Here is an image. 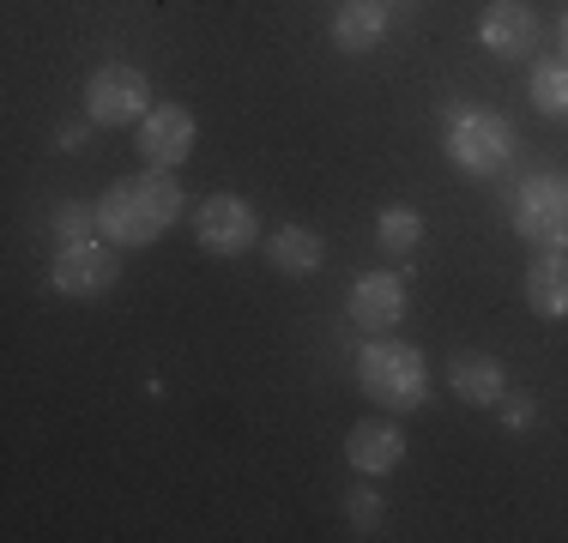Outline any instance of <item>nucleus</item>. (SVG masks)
Here are the masks:
<instances>
[{
  "label": "nucleus",
  "mask_w": 568,
  "mask_h": 543,
  "mask_svg": "<svg viewBox=\"0 0 568 543\" xmlns=\"http://www.w3.org/2000/svg\"><path fill=\"white\" fill-rule=\"evenodd\" d=\"M508 224L532 248H568V170H532L514 182Z\"/></svg>",
  "instance_id": "nucleus-4"
},
{
  "label": "nucleus",
  "mask_w": 568,
  "mask_h": 543,
  "mask_svg": "<svg viewBox=\"0 0 568 543\" xmlns=\"http://www.w3.org/2000/svg\"><path fill=\"white\" fill-rule=\"evenodd\" d=\"M261 254H266V266H273L278 278H315L321 260H327V242H321L308 224H278L273 236L261 242Z\"/></svg>",
  "instance_id": "nucleus-15"
},
{
  "label": "nucleus",
  "mask_w": 568,
  "mask_h": 543,
  "mask_svg": "<svg viewBox=\"0 0 568 543\" xmlns=\"http://www.w3.org/2000/svg\"><path fill=\"white\" fill-rule=\"evenodd\" d=\"M448 392L459 404H471V411H496L508 392V369L503 357H490V350H459L448 362Z\"/></svg>",
  "instance_id": "nucleus-13"
},
{
  "label": "nucleus",
  "mask_w": 568,
  "mask_h": 543,
  "mask_svg": "<svg viewBox=\"0 0 568 543\" xmlns=\"http://www.w3.org/2000/svg\"><path fill=\"white\" fill-rule=\"evenodd\" d=\"M442 152L459 175H471V182H490V175H503L514 152H520V133H514V121L503 109H484V103H448L442 109Z\"/></svg>",
  "instance_id": "nucleus-2"
},
{
  "label": "nucleus",
  "mask_w": 568,
  "mask_h": 543,
  "mask_svg": "<svg viewBox=\"0 0 568 543\" xmlns=\"http://www.w3.org/2000/svg\"><path fill=\"white\" fill-rule=\"evenodd\" d=\"M115 278H121V248L110 236L55 248V260H49V284H55V296H67V303H98V296L115 290Z\"/></svg>",
  "instance_id": "nucleus-6"
},
{
  "label": "nucleus",
  "mask_w": 568,
  "mask_h": 543,
  "mask_svg": "<svg viewBox=\"0 0 568 543\" xmlns=\"http://www.w3.org/2000/svg\"><path fill=\"white\" fill-rule=\"evenodd\" d=\"M194 140H200V121L187 103H152L145 121L133 127V145H140V157L152 170H182L194 157Z\"/></svg>",
  "instance_id": "nucleus-8"
},
{
  "label": "nucleus",
  "mask_w": 568,
  "mask_h": 543,
  "mask_svg": "<svg viewBox=\"0 0 568 543\" xmlns=\"http://www.w3.org/2000/svg\"><path fill=\"white\" fill-rule=\"evenodd\" d=\"M194 242L200 254H212V260H242L248 248H261V212L248 206L242 194H212L200 199L194 212Z\"/></svg>",
  "instance_id": "nucleus-7"
},
{
  "label": "nucleus",
  "mask_w": 568,
  "mask_h": 543,
  "mask_svg": "<svg viewBox=\"0 0 568 543\" xmlns=\"http://www.w3.org/2000/svg\"><path fill=\"white\" fill-rule=\"evenodd\" d=\"M545 43V24H538L532 0H490L478 12V49L496 61H532Z\"/></svg>",
  "instance_id": "nucleus-9"
},
{
  "label": "nucleus",
  "mask_w": 568,
  "mask_h": 543,
  "mask_svg": "<svg viewBox=\"0 0 568 543\" xmlns=\"http://www.w3.org/2000/svg\"><path fill=\"white\" fill-rule=\"evenodd\" d=\"M496 417H503V423H508V434H532L538 429V399H532V392H503V404H496Z\"/></svg>",
  "instance_id": "nucleus-20"
},
{
  "label": "nucleus",
  "mask_w": 568,
  "mask_h": 543,
  "mask_svg": "<svg viewBox=\"0 0 568 543\" xmlns=\"http://www.w3.org/2000/svg\"><path fill=\"white\" fill-rule=\"evenodd\" d=\"M187 212V187L175 170H152L145 163L140 175H121V182L103 187L98 199V217H103V236L115 242V248H152L164 229L182 224Z\"/></svg>",
  "instance_id": "nucleus-1"
},
{
  "label": "nucleus",
  "mask_w": 568,
  "mask_h": 543,
  "mask_svg": "<svg viewBox=\"0 0 568 543\" xmlns=\"http://www.w3.org/2000/svg\"><path fill=\"white\" fill-rule=\"evenodd\" d=\"M520 296L538 320H568V248H532L520 272Z\"/></svg>",
  "instance_id": "nucleus-12"
},
{
  "label": "nucleus",
  "mask_w": 568,
  "mask_h": 543,
  "mask_svg": "<svg viewBox=\"0 0 568 543\" xmlns=\"http://www.w3.org/2000/svg\"><path fill=\"white\" fill-rule=\"evenodd\" d=\"M345 315L363 332H394L405 320V272H357L345 290Z\"/></svg>",
  "instance_id": "nucleus-10"
},
{
  "label": "nucleus",
  "mask_w": 568,
  "mask_h": 543,
  "mask_svg": "<svg viewBox=\"0 0 568 543\" xmlns=\"http://www.w3.org/2000/svg\"><path fill=\"white\" fill-rule=\"evenodd\" d=\"M382 520H387V501H382V489H375V478L351 483L345 489V525H351V537H375V532H382Z\"/></svg>",
  "instance_id": "nucleus-19"
},
{
  "label": "nucleus",
  "mask_w": 568,
  "mask_h": 543,
  "mask_svg": "<svg viewBox=\"0 0 568 543\" xmlns=\"http://www.w3.org/2000/svg\"><path fill=\"white\" fill-rule=\"evenodd\" d=\"M375 248H382L387 260H412V254L424 248V212L417 206H382L375 212Z\"/></svg>",
  "instance_id": "nucleus-17"
},
{
  "label": "nucleus",
  "mask_w": 568,
  "mask_h": 543,
  "mask_svg": "<svg viewBox=\"0 0 568 543\" xmlns=\"http://www.w3.org/2000/svg\"><path fill=\"white\" fill-rule=\"evenodd\" d=\"M152 109V79L133 61H103L85 79V121L91 127H140Z\"/></svg>",
  "instance_id": "nucleus-5"
},
{
  "label": "nucleus",
  "mask_w": 568,
  "mask_h": 543,
  "mask_svg": "<svg viewBox=\"0 0 568 543\" xmlns=\"http://www.w3.org/2000/svg\"><path fill=\"white\" fill-rule=\"evenodd\" d=\"M526 98H532V109L545 121H568V61H562V54H532Z\"/></svg>",
  "instance_id": "nucleus-16"
},
{
  "label": "nucleus",
  "mask_w": 568,
  "mask_h": 543,
  "mask_svg": "<svg viewBox=\"0 0 568 543\" xmlns=\"http://www.w3.org/2000/svg\"><path fill=\"white\" fill-rule=\"evenodd\" d=\"M357 392L375 404V411H424L429 404V362L417 345H405V338H387L375 332L369 345L357 350Z\"/></svg>",
  "instance_id": "nucleus-3"
},
{
  "label": "nucleus",
  "mask_w": 568,
  "mask_h": 543,
  "mask_svg": "<svg viewBox=\"0 0 568 543\" xmlns=\"http://www.w3.org/2000/svg\"><path fill=\"white\" fill-rule=\"evenodd\" d=\"M49 236H55V248L98 242L103 236V217H98V206H85V199H61V206L49 212Z\"/></svg>",
  "instance_id": "nucleus-18"
},
{
  "label": "nucleus",
  "mask_w": 568,
  "mask_h": 543,
  "mask_svg": "<svg viewBox=\"0 0 568 543\" xmlns=\"http://www.w3.org/2000/svg\"><path fill=\"white\" fill-rule=\"evenodd\" d=\"M85 140H91V133H85V121H67V127L55 133V145H61V152H85Z\"/></svg>",
  "instance_id": "nucleus-21"
},
{
  "label": "nucleus",
  "mask_w": 568,
  "mask_h": 543,
  "mask_svg": "<svg viewBox=\"0 0 568 543\" xmlns=\"http://www.w3.org/2000/svg\"><path fill=\"white\" fill-rule=\"evenodd\" d=\"M557 43H562V61H568V12H562V24H557Z\"/></svg>",
  "instance_id": "nucleus-22"
},
{
  "label": "nucleus",
  "mask_w": 568,
  "mask_h": 543,
  "mask_svg": "<svg viewBox=\"0 0 568 543\" xmlns=\"http://www.w3.org/2000/svg\"><path fill=\"white\" fill-rule=\"evenodd\" d=\"M387 31H394V12H387V0H345L339 12H333L327 37L339 54H369L387 43Z\"/></svg>",
  "instance_id": "nucleus-14"
},
{
  "label": "nucleus",
  "mask_w": 568,
  "mask_h": 543,
  "mask_svg": "<svg viewBox=\"0 0 568 543\" xmlns=\"http://www.w3.org/2000/svg\"><path fill=\"white\" fill-rule=\"evenodd\" d=\"M345 459H351V471H357V478H375V483H382L387 471H399L405 465V429H399V417L387 411V417H363V423H351L345 429Z\"/></svg>",
  "instance_id": "nucleus-11"
}]
</instances>
